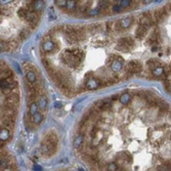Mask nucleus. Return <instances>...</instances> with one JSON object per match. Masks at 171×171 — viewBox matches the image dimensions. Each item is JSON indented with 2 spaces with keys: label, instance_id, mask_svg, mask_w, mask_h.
I'll return each mask as SVG.
<instances>
[{
  "label": "nucleus",
  "instance_id": "28",
  "mask_svg": "<svg viewBox=\"0 0 171 171\" xmlns=\"http://www.w3.org/2000/svg\"><path fill=\"white\" fill-rule=\"evenodd\" d=\"M164 88H165L167 91H171V81L169 79L164 80Z\"/></svg>",
  "mask_w": 171,
  "mask_h": 171
},
{
  "label": "nucleus",
  "instance_id": "34",
  "mask_svg": "<svg viewBox=\"0 0 171 171\" xmlns=\"http://www.w3.org/2000/svg\"><path fill=\"white\" fill-rule=\"evenodd\" d=\"M113 10H114V11H117V13H120L121 6L120 5H113Z\"/></svg>",
  "mask_w": 171,
  "mask_h": 171
},
{
  "label": "nucleus",
  "instance_id": "12",
  "mask_svg": "<svg viewBox=\"0 0 171 171\" xmlns=\"http://www.w3.org/2000/svg\"><path fill=\"white\" fill-rule=\"evenodd\" d=\"M83 141H84V136L82 134H78L74 139V148L76 150H80V148L83 145Z\"/></svg>",
  "mask_w": 171,
  "mask_h": 171
},
{
  "label": "nucleus",
  "instance_id": "6",
  "mask_svg": "<svg viewBox=\"0 0 171 171\" xmlns=\"http://www.w3.org/2000/svg\"><path fill=\"white\" fill-rule=\"evenodd\" d=\"M133 22H134V18H133V17H129V18H122V20H119L120 26L122 27L123 29H124V30H125V29L129 28Z\"/></svg>",
  "mask_w": 171,
  "mask_h": 171
},
{
  "label": "nucleus",
  "instance_id": "35",
  "mask_svg": "<svg viewBox=\"0 0 171 171\" xmlns=\"http://www.w3.org/2000/svg\"><path fill=\"white\" fill-rule=\"evenodd\" d=\"M164 165L167 167V168L169 169V170L171 171V161H166V162H164Z\"/></svg>",
  "mask_w": 171,
  "mask_h": 171
},
{
  "label": "nucleus",
  "instance_id": "10",
  "mask_svg": "<svg viewBox=\"0 0 171 171\" xmlns=\"http://www.w3.org/2000/svg\"><path fill=\"white\" fill-rule=\"evenodd\" d=\"M47 106H48V102H47V97L46 95H42V96L39 97V104L38 107L41 111H45L47 109Z\"/></svg>",
  "mask_w": 171,
  "mask_h": 171
},
{
  "label": "nucleus",
  "instance_id": "19",
  "mask_svg": "<svg viewBox=\"0 0 171 171\" xmlns=\"http://www.w3.org/2000/svg\"><path fill=\"white\" fill-rule=\"evenodd\" d=\"M38 105L36 102H32L30 105V111H29V114H30L31 117L35 116L37 113H38Z\"/></svg>",
  "mask_w": 171,
  "mask_h": 171
},
{
  "label": "nucleus",
  "instance_id": "26",
  "mask_svg": "<svg viewBox=\"0 0 171 171\" xmlns=\"http://www.w3.org/2000/svg\"><path fill=\"white\" fill-rule=\"evenodd\" d=\"M1 51H9V46H8V42L1 40V45H0Z\"/></svg>",
  "mask_w": 171,
  "mask_h": 171
},
{
  "label": "nucleus",
  "instance_id": "38",
  "mask_svg": "<svg viewBox=\"0 0 171 171\" xmlns=\"http://www.w3.org/2000/svg\"><path fill=\"white\" fill-rule=\"evenodd\" d=\"M118 97H119V95H118V94H115V95H113V96H112V100H118Z\"/></svg>",
  "mask_w": 171,
  "mask_h": 171
},
{
  "label": "nucleus",
  "instance_id": "27",
  "mask_svg": "<svg viewBox=\"0 0 171 171\" xmlns=\"http://www.w3.org/2000/svg\"><path fill=\"white\" fill-rule=\"evenodd\" d=\"M113 28H115V23H113V22H108V23L106 24V29H107V31L109 33L112 32Z\"/></svg>",
  "mask_w": 171,
  "mask_h": 171
},
{
  "label": "nucleus",
  "instance_id": "8",
  "mask_svg": "<svg viewBox=\"0 0 171 171\" xmlns=\"http://www.w3.org/2000/svg\"><path fill=\"white\" fill-rule=\"evenodd\" d=\"M147 32H148V29H147L146 27H143V26H138L137 29H136V31H135V37L137 39H139V40H141V39L147 35Z\"/></svg>",
  "mask_w": 171,
  "mask_h": 171
},
{
  "label": "nucleus",
  "instance_id": "31",
  "mask_svg": "<svg viewBox=\"0 0 171 171\" xmlns=\"http://www.w3.org/2000/svg\"><path fill=\"white\" fill-rule=\"evenodd\" d=\"M56 4L61 6V7L65 8L67 7V4H68V1H56Z\"/></svg>",
  "mask_w": 171,
  "mask_h": 171
},
{
  "label": "nucleus",
  "instance_id": "40",
  "mask_svg": "<svg viewBox=\"0 0 171 171\" xmlns=\"http://www.w3.org/2000/svg\"><path fill=\"white\" fill-rule=\"evenodd\" d=\"M169 118H170V119H171V110L169 111Z\"/></svg>",
  "mask_w": 171,
  "mask_h": 171
},
{
  "label": "nucleus",
  "instance_id": "20",
  "mask_svg": "<svg viewBox=\"0 0 171 171\" xmlns=\"http://www.w3.org/2000/svg\"><path fill=\"white\" fill-rule=\"evenodd\" d=\"M42 120H43V116L41 115L39 112L37 113L35 116L32 117V121H33L34 125H38V124H40V123L42 122Z\"/></svg>",
  "mask_w": 171,
  "mask_h": 171
},
{
  "label": "nucleus",
  "instance_id": "32",
  "mask_svg": "<svg viewBox=\"0 0 171 171\" xmlns=\"http://www.w3.org/2000/svg\"><path fill=\"white\" fill-rule=\"evenodd\" d=\"M10 13V10H8L7 8H4L3 7L2 9H1V15H7Z\"/></svg>",
  "mask_w": 171,
  "mask_h": 171
},
{
  "label": "nucleus",
  "instance_id": "9",
  "mask_svg": "<svg viewBox=\"0 0 171 171\" xmlns=\"http://www.w3.org/2000/svg\"><path fill=\"white\" fill-rule=\"evenodd\" d=\"M116 49L118 51H129L131 49L130 46H128L127 44L122 40V38H120L118 40V44L116 46Z\"/></svg>",
  "mask_w": 171,
  "mask_h": 171
},
{
  "label": "nucleus",
  "instance_id": "14",
  "mask_svg": "<svg viewBox=\"0 0 171 171\" xmlns=\"http://www.w3.org/2000/svg\"><path fill=\"white\" fill-rule=\"evenodd\" d=\"M5 100H11V102H17V104H18V100H20V95H18V93H17V92L11 91L9 94L6 95Z\"/></svg>",
  "mask_w": 171,
  "mask_h": 171
},
{
  "label": "nucleus",
  "instance_id": "13",
  "mask_svg": "<svg viewBox=\"0 0 171 171\" xmlns=\"http://www.w3.org/2000/svg\"><path fill=\"white\" fill-rule=\"evenodd\" d=\"M120 102L123 105H128L131 102V94L128 93V92H124L120 96Z\"/></svg>",
  "mask_w": 171,
  "mask_h": 171
},
{
  "label": "nucleus",
  "instance_id": "1",
  "mask_svg": "<svg viewBox=\"0 0 171 171\" xmlns=\"http://www.w3.org/2000/svg\"><path fill=\"white\" fill-rule=\"evenodd\" d=\"M125 69L131 72L132 74H141L143 72V65L141 61L133 59V61H128L127 65L125 66Z\"/></svg>",
  "mask_w": 171,
  "mask_h": 171
},
{
  "label": "nucleus",
  "instance_id": "33",
  "mask_svg": "<svg viewBox=\"0 0 171 171\" xmlns=\"http://www.w3.org/2000/svg\"><path fill=\"white\" fill-rule=\"evenodd\" d=\"M158 171H170V170H169L165 165H160V166L158 167Z\"/></svg>",
  "mask_w": 171,
  "mask_h": 171
},
{
  "label": "nucleus",
  "instance_id": "15",
  "mask_svg": "<svg viewBox=\"0 0 171 171\" xmlns=\"http://www.w3.org/2000/svg\"><path fill=\"white\" fill-rule=\"evenodd\" d=\"M30 32H31L30 28H24L23 30L20 32V34H18V39H20V41H24L25 39H27V37L29 36Z\"/></svg>",
  "mask_w": 171,
  "mask_h": 171
},
{
  "label": "nucleus",
  "instance_id": "16",
  "mask_svg": "<svg viewBox=\"0 0 171 171\" xmlns=\"http://www.w3.org/2000/svg\"><path fill=\"white\" fill-rule=\"evenodd\" d=\"M152 74H153V76H155L157 79H158L159 77H161L164 75V67H158L156 69H154L153 71H152Z\"/></svg>",
  "mask_w": 171,
  "mask_h": 171
},
{
  "label": "nucleus",
  "instance_id": "36",
  "mask_svg": "<svg viewBox=\"0 0 171 171\" xmlns=\"http://www.w3.org/2000/svg\"><path fill=\"white\" fill-rule=\"evenodd\" d=\"M158 50H160V47L158 46V44L152 46V51H158Z\"/></svg>",
  "mask_w": 171,
  "mask_h": 171
},
{
  "label": "nucleus",
  "instance_id": "37",
  "mask_svg": "<svg viewBox=\"0 0 171 171\" xmlns=\"http://www.w3.org/2000/svg\"><path fill=\"white\" fill-rule=\"evenodd\" d=\"M85 90V87H83V86H81V87H79L78 89L76 90V92H78V93H80V92H83Z\"/></svg>",
  "mask_w": 171,
  "mask_h": 171
},
{
  "label": "nucleus",
  "instance_id": "11",
  "mask_svg": "<svg viewBox=\"0 0 171 171\" xmlns=\"http://www.w3.org/2000/svg\"><path fill=\"white\" fill-rule=\"evenodd\" d=\"M123 64H124V63H122V61L116 59V61H114L112 64L110 65L111 69H112L113 72H120L121 70H122V68H123Z\"/></svg>",
  "mask_w": 171,
  "mask_h": 171
},
{
  "label": "nucleus",
  "instance_id": "5",
  "mask_svg": "<svg viewBox=\"0 0 171 171\" xmlns=\"http://www.w3.org/2000/svg\"><path fill=\"white\" fill-rule=\"evenodd\" d=\"M13 76L15 75L11 69L5 65L4 61H1V80L13 79Z\"/></svg>",
  "mask_w": 171,
  "mask_h": 171
},
{
  "label": "nucleus",
  "instance_id": "21",
  "mask_svg": "<svg viewBox=\"0 0 171 171\" xmlns=\"http://www.w3.org/2000/svg\"><path fill=\"white\" fill-rule=\"evenodd\" d=\"M18 17H20V18H24V20H27L29 17V15H30V11L29 10H27L26 8H22V9H20L18 11Z\"/></svg>",
  "mask_w": 171,
  "mask_h": 171
},
{
  "label": "nucleus",
  "instance_id": "23",
  "mask_svg": "<svg viewBox=\"0 0 171 171\" xmlns=\"http://www.w3.org/2000/svg\"><path fill=\"white\" fill-rule=\"evenodd\" d=\"M119 165H118L116 162H112V163L108 164L107 165V170L108 171H117L118 168H119Z\"/></svg>",
  "mask_w": 171,
  "mask_h": 171
},
{
  "label": "nucleus",
  "instance_id": "29",
  "mask_svg": "<svg viewBox=\"0 0 171 171\" xmlns=\"http://www.w3.org/2000/svg\"><path fill=\"white\" fill-rule=\"evenodd\" d=\"M132 2H133V1H130V0H125V1H121L120 6H122V7H128V6H130V5H132Z\"/></svg>",
  "mask_w": 171,
  "mask_h": 171
},
{
  "label": "nucleus",
  "instance_id": "25",
  "mask_svg": "<svg viewBox=\"0 0 171 171\" xmlns=\"http://www.w3.org/2000/svg\"><path fill=\"white\" fill-rule=\"evenodd\" d=\"M18 41H15V40H13V41H9L8 42V46H9V51H13L17 49V47H18Z\"/></svg>",
  "mask_w": 171,
  "mask_h": 171
},
{
  "label": "nucleus",
  "instance_id": "4",
  "mask_svg": "<svg viewBox=\"0 0 171 171\" xmlns=\"http://www.w3.org/2000/svg\"><path fill=\"white\" fill-rule=\"evenodd\" d=\"M85 87H86L87 89H96L98 87H104V85H102V80L97 79L95 77L90 78L89 80H86V81H85Z\"/></svg>",
  "mask_w": 171,
  "mask_h": 171
},
{
  "label": "nucleus",
  "instance_id": "24",
  "mask_svg": "<svg viewBox=\"0 0 171 171\" xmlns=\"http://www.w3.org/2000/svg\"><path fill=\"white\" fill-rule=\"evenodd\" d=\"M122 40L124 41L128 46H130V47L134 46V39H133L132 37H122Z\"/></svg>",
  "mask_w": 171,
  "mask_h": 171
},
{
  "label": "nucleus",
  "instance_id": "30",
  "mask_svg": "<svg viewBox=\"0 0 171 171\" xmlns=\"http://www.w3.org/2000/svg\"><path fill=\"white\" fill-rule=\"evenodd\" d=\"M41 61H42V64H43L44 68L45 69H48V68H50V63H49V61L46 57H42L41 59Z\"/></svg>",
  "mask_w": 171,
  "mask_h": 171
},
{
  "label": "nucleus",
  "instance_id": "18",
  "mask_svg": "<svg viewBox=\"0 0 171 171\" xmlns=\"http://www.w3.org/2000/svg\"><path fill=\"white\" fill-rule=\"evenodd\" d=\"M9 137H10L9 131L6 128H1V141L6 143V141L9 139Z\"/></svg>",
  "mask_w": 171,
  "mask_h": 171
},
{
  "label": "nucleus",
  "instance_id": "39",
  "mask_svg": "<svg viewBox=\"0 0 171 171\" xmlns=\"http://www.w3.org/2000/svg\"><path fill=\"white\" fill-rule=\"evenodd\" d=\"M55 106H56V107H59V108L61 107V104H59V102H56V104H55Z\"/></svg>",
  "mask_w": 171,
  "mask_h": 171
},
{
  "label": "nucleus",
  "instance_id": "7",
  "mask_svg": "<svg viewBox=\"0 0 171 171\" xmlns=\"http://www.w3.org/2000/svg\"><path fill=\"white\" fill-rule=\"evenodd\" d=\"M147 67H148V69H151L152 71H153L154 69H156V68H158V67H163V66H162L161 61H159V59H149V61H147Z\"/></svg>",
  "mask_w": 171,
  "mask_h": 171
},
{
  "label": "nucleus",
  "instance_id": "3",
  "mask_svg": "<svg viewBox=\"0 0 171 171\" xmlns=\"http://www.w3.org/2000/svg\"><path fill=\"white\" fill-rule=\"evenodd\" d=\"M43 143H47L50 147H52L53 149L56 150V147H57V143H59V138L56 136V134L54 132H48L45 135L43 139Z\"/></svg>",
  "mask_w": 171,
  "mask_h": 171
},
{
  "label": "nucleus",
  "instance_id": "2",
  "mask_svg": "<svg viewBox=\"0 0 171 171\" xmlns=\"http://www.w3.org/2000/svg\"><path fill=\"white\" fill-rule=\"evenodd\" d=\"M57 48V45H56L55 42L51 40H46L44 41L42 45H41V52H44V53H51L52 51H54Z\"/></svg>",
  "mask_w": 171,
  "mask_h": 171
},
{
  "label": "nucleus",
  "instance_id": "17",
  "mask_svg": "<svg viewBox=\"0 0 171 171\" xmlns=\"http://www.w3.org/2000/svg\"><path fill=\"white\" fill-rule=\"evenodd\" d=\"M26 76H27V80H28L29 82H31V83H36V82H37V77H36L35 75V72L28 71L27 74H26Z\"/></svg>",
  "mask_w": 171,
  "mask_h": 171
},
{
  "label": "nucleus",
  "instance_id": "22",
  "mask_svg": "<svg viewBox=\"0 0 171 171\" xmlns=\"http://www.w3.org/2000/svg\"><path fill=\"white\" fill-rule=\"evenodd\" d=\"M44 7V2L43 1H36L35 2V13L40 15V13L43 10Z\"/></svg>",
  "mask_w": 171,
  "mask_h": 171
}]
</instances>
